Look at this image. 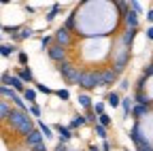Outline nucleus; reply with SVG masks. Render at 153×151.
<instances>
[{"label":"nucleus","instance_id":"bb28decb","mask_svg":"<svg viewBox=\"0 0 153 151\" xmlns=\"http://www.w3.org/2000/svg\"><path fill=\"white\" fill-rule=\"evenodd\" d=\"M60 13V4H53V9L49 11V15H47V22H51V19H55V15Z\"/></svg>","mask_w":153,"mask_h":151},{"label":"nucleus","instance_id":"c85d7f7f","mask_svg":"<svg viewBox=\"0 0 153 151\" xmlns=\"http://www.w3.org/2000/svg\"><path fill=\"white\" fill-rule=\"evenodd\" d=\"M98 123H100V126H104V128H106V126H108V123H111V117H108V115H106V113H104V115H100V117H98Z\"/></svg>","mask_w":153,"mask_h":151},{"label":"nucleus","instance_id":"4be33fe9","mask_svg":"<svg viewBox=\"0 0 153 151\" xmlns=\"http://www.w3.org/2000/svg\"><path fill=\"white\" fill-rule=\"evenodd\" d=\"M121 106H123V115H126V117L130 115L132 109H134V104H132V100H130V98H123V100H121Z\"/></svg>","mask_w":153,"mask_h":151},{"label":"nucleus","instance_id":"72a5a7b5","mask_svg":"<svg viewBox=\"0 0 153 151\" xmlns=\"http://www.w3.org/2000/svg\"><path fill=\"white\" fill-rule=\"evenodd\" d=\"M36 89H38V91H43V94H53V91H51L47 85H43V83H38V85H36Z\"/></svg>","mask_w":153,"mask_h":151},{"label":"nucleus","instance_id":"9b49d317","mask_svg":"<svg viewBox=\"0 0 153 151\" xmlns=\"http://www.w3.org/2000/svg\"><path fill=\"white\" fill-rule=\"evenodd\" d=\"M134 36H136V30H130V28H128V30L123 32V36H121V43H123L126 47H130L132 41H134Z\"/></svg>","mask_w":153,"mask_h":151},{"label":"nucleus","instance_id":"f3484780","mask_svg":"<svg viewBox=\"0 0 153 151\" xmlns=\"http://www.w3.org/2000/svg\"><path fill=\"white\" fill-rule=\"evenodd\" d=\"M0 94H2V96H7V98H11V100L17 98V91H15L13 87H9V85H0Z\"/></svg>","mask_w":153,"mask_h":151},{"label":"nucleus","instance_id":"9d476101","mask_svg":"<svg viewBox=\"0 0 153 151\" xmlns=\"http://www.w3.org/2000/svg\"><path fill=\"white\" fill-rule=\"evenodd\" d=\"M17 77L22 79L24 83H32V81H34V74H32V70H30V68H22V70L17 72Z\"/></svg>","mask_w":153,"mask_h":151},{"label":"nucleus","instance_id":"c9c22d12","mask_svg":"<svg viewBox=\"0 0 153 151\" xmlns=\"http://www.w3.org/2000/svg\"><path fill=\"white\" fill-rule=\"evenodd\" d=\"M30 113H32L34 117H41V109H38L36 104H32V106H30Z\"/></svg>","mask_w":153,"mask_h":151},{"label":"nucleus","instance_id":"e433bc0d","mask_svg":"<svg viewBox=\"0 0 153 151\" xmlns=\"http://www.w3.org/2000/svg\"><path fill=\"white\" fill-rule=\"evenodd\" d=\"M85 117H87V121H91V123H96V121H98V117H96V113H94V111H89Z\"/></svg>","mask_w":153,"mask_h":151},{"label":"nucleus","instance_id":"7ed1b4c3","mask_svg":"<svg viewBox=\"0 0 153 151\" xmlns=\"http://www.w3.org/2000/svg\"><path fill=\"white\" fill-rule=\"evenodd\" d=\"M96 85H104V81H102V72H83L81 87H85V89H94Z\"/></svg>","mask_w":153,"mask_h":151},{"label":"nucleus","instance_id":"de8ad7c7","mask_svg":"<svg viewBox=\"0 0 153 151\" xmlns=\"http://www.w3.org/2000/svg\"><path fill=\"white\" fill-rule=\"evenodd\" d=\"M151 64H153V62H151Z\"/></svg>","mask_w":153,"mask_h":151},{"label":"nucleus","instance_id":"a18cd8bd","mask_svg":"<svg viewBox=\"0 0 153 151\" xmlns=\"http://www.w3.org/2000/svg\"><path fill=\"white\" fill-rule=\"evenodd\" d=\"M89 151H100V149H98V147H96V145H94V147H89Z\"/></svg>","mask_w":153,"mask_h":151},{"label":"nucleus","instance_id":"ea45409f","mask_svg":"<svg viewBox=\"0 0 153 151\" xmlns=\"http://www.w3.org/2000/svg\"><path fill=\"white\" fill-rule=\"evenodd\" d=\"M55 151H68V149H66V143H62V141H60V143L55 145Z\"/></svg>","mask_w":153,"mask_h":151},{"label":"nucleus","instance_id":"6e6552de","mask_svg":"<svg viewBox=\"0 0 153 151\" xmlns=\"http://www.w3.org/2000/svg\"><path fill=\"white\" fill-rule=\"evenodd\" d=\"M55 132L60 134L62 143H66V141H70V138H72V134H70V128H68V126H62V123H57V126H55Z\"/></svg>","mask_w":153,"mask_h":151},{"label":"nucleus","instance_id":"2eb2a0df","mask_svg":"<svg viewBox=\"0 0 153 151\" xmlns=\"http://www.w3.org/2000/svg\"><path fill=\"white\" fill-rule=\"evenodd\" d=\"M85 123H87V117H85V115H76V117L68 123V128H70V130H72V128H81V126H85Z\"/></svg>","mask_w":153,"mask_h":151},{"label":"nucleus","instance_id":"7c9ffc66","mask_svg":"<svg viewBox=\"0 0 153 151\" xmlns=\"http://www.w3.org/2000/svg\"><path fill=\"white\" fill-rule=\"evenodd\" d=\"M55 94H57V98H62V100H68V98H70V94H68V89H57Z\"/></svg>","mask_w":153,"mask_h":151},{"label":"nucleus","instance_id":"423d86ee","mask_svg":"<svg viewBox=\"0 0 153 151\" xmlns=\"http://www.w3.org/2000/svg\"><path fill=\"white\" fill-rule=\"evenodd\" d=\"M43 134H41V130H34V132H30V134L26 136V143L34 149V147H38V145H43Z\"/></svg>","mask_w":153,"mask_h":151},{"label":"nucleus","instance_id":"5701e85b","mask_svg":"<svg viewBox=\"0 0 153 151\" xmlns=\"http://www.w3.org/2000/svg\"><path fill=\"white\" fill-rule=\"evenodd\" d=\"M24 100H28L30 104H34V102H36V91H34V89H26V91H24Z\"/></svg>","mask_w":153,"mask_h":151},{"label":"nucleus","instance_id":"37998d69","mask_svg":"<svg viewBox=\"0 0 153 151\" xmlns=\"http://www.w3.org/2000/svg\"><path fill=\"white\" fill-rule=\"evenodd\" d=\"M102 149H104V151H108V149H111V145H108V141H104V143H102Z\"/></svg>","mask_w":153,"mask_h":151},{"label":"nucleus","instance_id":"393cba45","mask_svg":"<svg viewBox=\"0 0 153 151\" xmlns=\"http://www.w3.org/2000/svg\"><path fill=\"white\" fill-rule=\"evenodd\" d=\"M96 134H98L102 141H106V128H104V126H100V123H96Z\"/></svg>","mask_w":153,"mask_h":151},{"label":"nucleus","instance_id":"4468645a","mask_svg":"<svg viewBox=\"0 0 153 151\" xmlns=\"http://www.w3.org/2000/svg\"><path fill=\"white\" fill-rule=\"evenodd\" d=\"M134 100H136V104H147V106H151V98L147 96L145 91H136V96H134Z\"/></svg>","mask_w":153,"mask_h":151},{"label":"nucleus","instance_id":"a19ab883","mask_svg":"<svg viewBox=\"0 0 153 151\" xmlns=\"http://www.w3.org/2000/svg\"><path fill=\"white\" fill-rule=\"evenodd\" d=\"M145 34H147V39H149V41H153V26H151V28H147V32H145Z\"/></svg>","mask_w":153,"mask_h":151},{"label":"nucleus","instance_id":"f257e3e1","mask_svg":"<svg viewBox=\"0 0 153 151\" xmlns=\"http://www.w3.org/2000/svg\"><path fill=\"white\" fill-rule=\"evenodd\" d=\"M19 134L22 136H28L30 132H34V123H32V119L28 117V113H24V111H19V109H15V111H11V115H9V119H7Z\"/></svg>","mask_w":153,"mask_h":151},{"label":"nucleus","instance_id":"39448f33","mask_svg":"<svg viewBox=\"0 0 153 151\" xmlns=\"http://www.w3.org/2000/svg\"><path fill=\"white\" fill-rule=\"evenodd\" d=\"M47 55L53 60V62H64V55H66V49L64 47H60V45H53V47H49L47 49Z\"/></svg>","mask_w":153,"mask_h":151},{"label":"nucleus","instance_id":"473e14b6","mask_svg":"<svg viewBox=\"0 0 153 151\" xmlns=\"http://www.w3.org/2000/svg\"><path fill=\"white\" fill-rule=\"evenodd\" d=\"M130 9H132L134 13H140V11H143V7H140V2H130Z\"/></svg>","mask_w":153,"mask_h":151},{"label":"nucleus","instance_id":"2f4dec72","mask_svg":"<svg viewBox=\"0 0 153 151\" xmlns=\"http://www.w3.org/2000/svg\"><path fill=\"white\" fill-rule=\"evenodd\" d=\"M143 77H147V79H149V77H153V64H149V66L143 70Z\"/></svg>","mask_w":153,"mask_h":151},{"label":"nucleus","instance_id":"49530a36","mask_svg":"<svg viewBox=\"0 0 153 151\" xmlns=\"http://www.w3.org/2000/svg\"><path fill=\"white\" fill-rule=\"evenodd\" d=\"M0 30H4V28H2V26H0Z\"/></svg>","mask_w":153,"mask_h":151},{"label":"nucleus","instance_id":"1a4fd4ad","mask_svg":"<svg viewBox=\"0 0 153 151\" xmlns=\"http://www.w3.org/2000/svg\"><path fill=\"white\" fill-rule=\"evenodd\" d=\"M149 109H151V106H147V104H134V109H132V115L136 117V119H140L143 115H147V113H149Z\"/></svg>","mask_w":153,"mask_h":151},{"label":"nucleus","instance_id":"f704fd0d","mask_svg":"<svg viewBox=\"0 0 153 151\" xmlns=\"http://www.w3.org/2000/svg\"><path fill=\"white\" fill-rule=\"evenodd\" d=\"M74 15H76V13H72L68 19H66V28H68V30H70V28H74Z\"/></svg>","mask_w":153,"mask_h":151},{"label":"nucleus","instance_id":"20e7f679","mask_svg":"<svg viewBox=\"0 0 153 151\" xmlns=\"http://www.w3.org/2000/svg\"><path fill=\"white\" fill-rule=\"evenodd\" d=\"M55 43L60 45V47H68L70 43H72V39H70V32H68V28H60V30H55Z\"/></svg>","mask_w":153,"mask_h":151},{"label":"nucleus","instance_id":"b1692460","mask_svg":"<svg viewBox=\"0 0 153 151\" xmlns=\"http://www.w3.org/2000/svg\"><path fill=\"white\" fill-rule=\"evenodd\" d=\"M15 51L13 45H0V55H4V58H9V55Z\"/></svg>","mask_w":153,"mask_h":151},{"label":"nucleus","instance_id":"6ab92c4d","mask_svg":"<svg viewBox=\"0 0 153 151\" xmlns=\"http://www.w3.org/2000/svg\"><path fill=\"white\" fill-rule=\"evenodd\" d=\"M38 130H41V134H43L45 138H53V132H51V128H49L45 121H38Z\"/></svg>","mask_w":153,"mask_h":151},{"label":"nucleus","instance_id":"dca6fc26","mask_svg":"<svg viewBox=\"0 0 153 151\" xmlns=\"http://www.w3.org/2000/svg\"><path fill=\"white\" fill-rule=\"evenodd\" d=\"M106 104L115 109V106H119V104H121V100H119V96H117L115 91H111V94H106Z\"/></svg>","mask_w":153,"mask_h":151},{"label":"nucleus","instance_id":"412c9836","mask_svg":"<svg viewBox=\"0 0 153 151\" xmlns=\"http://www.w3.org/2000/svg\"><path fill=\"white\" fill-rule=\"evenodd\" d=\"M79 104H81L83 109H87V111L94 109V106H91V98L87 96V94H81V96H79Z\"/></svg>","mask_w":153,"mask_h":151},{"label":"nucleus","instance_id":"a878e982","mask_svg":"<svg viewBox=\"0 0 153 151\" xmlns=\"http://www.w3.org/2000/svg\"><path fill=\"white\" fill-rule=\"evenodd\" d=\"M13 102H15V106H17V109H19V111H24V113H26V111H28V104H26V102H24V100H22V98H19V96H17V98H15V100H13Z\"/></svg>","mask_w":153,"mask_h":151},{"label":"nucleus","instance_id":"c03bdc74","mask_svg":"<svg viewBox=\"0 0 153 151\" xmlns=\"http://www.w3.org/2000/svg\"><path fill=\"white\" fill-rule=\"evenodd\" d=\"M147 19H149V22H153V9H151V11L147 13Z\"/></svg>","mask_w":153,"mask_h":151},{"label":"nucleus","instance_id":"f03ea898","mask_svg":"<svg viewBox=\"0 0 153 151\" xmlns=\"http://www.w3.org/2000/svg\"><path fill=\"white\" fill-rule=\"evenodd\" d=\"M60 72H62V77L68 81V83H74V85H81V79H83V72L72 66L70 62H62L60 64Z\"/></svg>","mask_w":153,"mask_h":151},{"label":"nucleus","instance_id":"ddd939ff","mask_svg":"<svg viewBox=\"0 0 153 151\" xmlns=\"http://www.w3.org/2000/svg\"><path fill=\"white\" fill-rule=\"evenodd\" d=\"M11 106H9V102H4V100H0V119H9V115H11Z\"/></svg>","mask_w":153,"mask_h":151},{"label":"nucleus","instance_id":"a211bd4d","mask_svg":"<svg viewBox=\"0 0 153 151\" xmlns=\"http://www.w3.org/2000/svg\"><path fill=\"white\" fill-rule=\"evenodd\" d=\"M30 36H34V32L30 28H22V32L13 36V41H24V39H30Z\"/></svg>","mask_w":153,"mask_h":151},{"label":"nucleus","instance_id":"0eeeda50","mask_svg":"<svg viewBox=\"0 0 153 151\" xmlns=\"http://www.w3.org/2000/svg\"><path fill=\"white\" fill-rule=\"evenodd\" d=\"M126 24L130 30H138V13H134V11H126Z\"/></svg>","mask_w":153,"mask_h":151},{"label":"nucleus","instance_id":"4c0bfd02","mask_svg":"<svg viewBox=\"0 0 153 151\" xmlns=\"http://www.w3.org/2000/svg\"><path fill=\"white\" fill-rule=\"evenodd\" d=\"M11 77H13V74H11L9 70H7V72H2V83H7V85H9V83H11Z\"/></svg>","mask_w":153,"mask_h":151},{"label":"nucleus","instance_id":"aec40b11","mask_svg":"<svg viewBox=\"0 0 153 151\" xmlns=\"http://www.w3.org/2000/svg\"><path fill=\"white\" fill-rule=\"evenodd\" d=\"M115 77H117V72H115V70H102V81H104V85L113 83Z\"/></svg>","mask_w":153,"mask_h":151},{"label":"nucleus","instance_id":"f8f14e48","mask_svg":"<svg viewBox=\"0 0 153 151\" xmlns=\"http://www.w3.org/2000/svg\"><path fill=\"white\" fill-rule=\"evenodd\" d=\"M9 87H13L15 91H26V89H24V81L19 79L17 74H13V77H11V83H9Z\"/></svg>","mask_w":153,"mask_h":151},{"label":"nucleus","instance_id":"c756f323","mask_svg":"<svg viewBox=\"0 0 153 151\" xmlns=\"http://www.w3.org/2000/svg\"><path fill=\"white\" fill-rule=\"evenodd\" d=\"M17 60H19V64H22V66H26V64H28V53H24V51H19V55H17Z\"/></svg>","mask_w":153,"mask_h":151},{"label":"nucleus","instance_id":"79ce46f5","mask_svg":"<svg viewBox=\"0 0 153 151\" xmlns=\"http://www.w3.org/2000/svg\"><path fill=\"white\" fill-rule=\"evenodd\" d=\"M34 151H47V147H45V143H43V145H38V147H34Z\"/></svg>","mask_w":153,"mask_h":151},{"label":"nucleus","instance_id":"58836bf2","mask_svg":"<svg viewBox=\"0 0 153 151\" xmlns=\"http://www.w3.org/2000/svg\"><path fill=\"white\" fill-rule=\"evenodd\" d=\"M49 43H51V36H43V39H41V45L43 47H49Z\"/></svg>","mask_w":153,"mask_h":151},{"label":"nucleus","instance_id":"cd10ccee","mask_svg":"<svg viewBox=\"0 0 153 151\" xmlns=\"http://www.w3.org/2000/svg\"><path fill=\"white\" fill-rule=\"evenodd\" d=\"M94 113H98V117L104 115V104H102V102H96V104H94Z\"/></svg>","mask_w":153,"mask_h":151}]
</instances>
